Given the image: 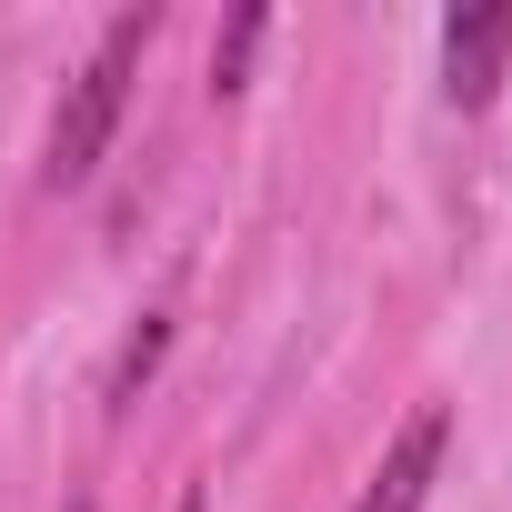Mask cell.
<instances>
[{"label": "cell", "mask_w": 512, "mask_h": 512, "mask_svg": "<svg viewBox=\"0 0 512 512\" xmlns=\"http://www.w3.org/2000/svg\"><path fill=\"white\" fill-rule=\"evenodd\" d=\"M161 41V11H121L111 31H101V51L81 61V81L61 91V121H51V161H41V181L51 191H81L91 171H101V151H111V131H121V111H131V81H141V51Z\"/></svg>", "instance_id": "6da1fadb"}, {"label": "cell", "mask_w": 512, "mask_h": 512, "mask_svg": "<svg viewBox=\"0 0 512 512\" xmlns=\"http://www.w3.org/2000/svg\"><path fill=\"white\" fill-rule=\"evenodd\" d=\"M502 61H512V0H462V11H442V91L462 111H482L502 91Z\"/></svg>", "instance_id": "7a4b0ae2"}, {"label": "cell", "mask_w": 512, "mask_h": 512, "mask_svg": "<svg viewBox=\"0 0 512 512\" xmlns=\"http://www.w3.org/2000/svg\"><path fill=\"white\" fill-rule=\"evenodd\" d=\"M442 452H452V412H442V402H422V412L392 432V452H382V472L362 482V502H352V512H422V502H432Z\"/></svg>", "instance_id": "3957f363"}, {"label": "cell", "mask_w": 512, "mask_h": 512, "mask_svg": "<svg viewBox=\"0 0 512 512\" xmlns=\"http://www.w3.org/2000/svg\"><path fill=\"white\" fill-rule=\"evenodd\" d=\"M262 31H272V11H262V0H241L231 31L211 41V91H241V71H251V51H262Z\"/></svg>", "instance_id": "277c9868"}, {"label": "cell", "mask_w": 512, "mask_h": 512, "mask_svg": "<svg viewBox=\"0 0 512 512\" xmlns=\"http://www.w3.org/2000/svg\"><path fill=\"white\" fill-rule=\"evenodd\" d=\"M161 342H171V322H161V312H151V322H141L131 342H121V362H111V412H131V402H141V382H151Z\"/></svg>", "instance_id": "5b68a950"}, {"label": "cell", "mask_w": 512, "mask_h": 512, "mask_svg": "<svg viewBox=\"0 0 512 512\" xmlns=\"http://www.w3.org/2000/svg\"><path fill=\"white\" fill-rule=\"evenodd\" d=\"M181 512H201V492H191V502H181Z\"/></svg>", "instance_id": "8992f818"}, {"label": "cell", "mask_w": 512, "mask_h": 512, "mask_svg": "<svg viewBox=\"0 0 512 512\" xmlns=\"http://www.w3.org/2000/svg\"><path fill=\"white\" fill-rule=\"evenodd\" d=\"M71 512H91V502H71Z\"/></svg>", "instance_id": "52a82bcc"}]
</instances>
